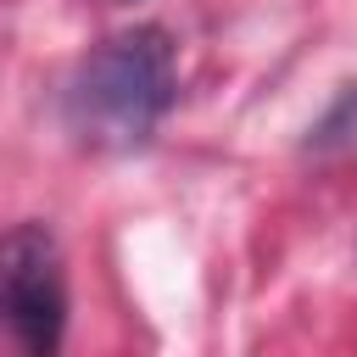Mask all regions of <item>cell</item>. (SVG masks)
I'll return each mask as SVG.
<instances>
[{
  "label": "cell",
  "mask_w": 357,
  "mask_h": 357,
  "mask_svg": "<svg viewBox=\"0 0 357 357\" xmlns=\"http://www.w3.org/2000/svg\"><path fill=\"white\" fill-rule=\"evenodd\" d=\"M173 84H178L173 78V39L156 22H139V28L100 39L73 67L61 112L84 145L128 151V145H145L151 128L162 123V112L173 106Z\"/></svg>",
  "instance_id": "cell-1"
},
{
  "label": "cell",
  "mask_w": 357,
  "mask_h": 357,
  "mask_svg": "<svg viewBox=\"0 0 357 357\" xmlns=\"http://www.w3.org/2000/svg\"><path fill=\"white\" fill-rule=\"evenodd\" d=\"M0 307L6 329L22 357H56L67 329V279L61 251L45 223H17L6 234V268H0Z\"/></svg>",
  "instance_id": "cell-2"
},
{
  "label": "cell",
  "mask_w": 357,
  "mask_h": 357,
  "mask_svg": "<svg viewBox=\"0 0 357 357\" xmlns=\"http://www.w3.org/2000/svg\"><path fill=\"white\" fill-rule=\"evenodd\" d=\"M307 151L318 156H340V151H357V89H346L307 134Z\"/></svg>",
  "instance_id": "cell-3"
}]
</instances>
